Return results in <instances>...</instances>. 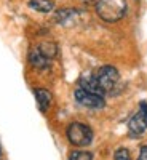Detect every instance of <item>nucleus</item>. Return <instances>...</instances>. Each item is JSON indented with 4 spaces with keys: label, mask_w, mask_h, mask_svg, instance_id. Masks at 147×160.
I'll list each match as a JSON object with an SVG mask.
<instances>
[{
    "label": "nucleus",
    "mask_w": 147,
    "mask_h": 160,
    "mask_svg": "<svg viewBox=\"0 0 147 160\" xmlns=\"http://www.w3.org/2000/svg\"><path fill=\"white\" fill-rule=\"evenodd\" d=\"M96 13L105 22H117L126 13V0H96Z\"/></svg>",
    "instance_id": "f257e3e1"
},
{
    "label": "nucleus",
    "mask_w": 147,
    "mask_h": 160,
    "mask_svg": "<svg viewBox=\"0 0 147 160\" xmlns=\"http://www.w3.org/2000/svg\"><path fill=\"white\" fill-rule=\"evenodd\" d=\"M67 139L71 144L77 146V148H85V146L91 144L93 141V131L85 123L72 122L67 127Z\"/></svg>",
    "instance_id": "f03ea898"
},
{
    "label": "nucleus",
    "mask_w": 147,
    "mask_h": 160,
    "mask_svg": "<svg viewBox=\"0 0 147 160\" xmlns=\"http://www.w3.org/2000/svg\"><path fill=\"white\" fill-rule=\"evenodd\" d=\"M128 131H130V135L133 138L141 136L142 133L147 131V102L145 101L139 102V111L130 118Z\"/></svg>",
    "instance_id": "7ed1b4c3"
},
{
    "label": "nucleus",
    "mask_w": 147,
    "mask_h": 160,
    "mask_svg": "<svg viewBox=\"0 0 147 160\" xmlns=\"http://www.w3.org/2000/svg\"><path fill=\"white\" fill-rule=\"evenodd\" d=\"M96 80H98V83L101 87V90L104 93H107V91H112L114 87L118 83V71L114 68V66H102V68H99V71L95 74Z\"/></svg>",
    "instance_id": "20e7f679"
},
{
    "label": "nucleus",
    "mask_w": 147,
    "mask_h": 160,
    "mask_svg": "<svg viewBox=\"0 0 147 160\" xmlns=\"http://www.w3.org/2000/svg\"><path fill=\"white\" fill-rule=\"evenodd\" d=\"M74 96H75V101L78 104L85 106V108H88V109H101V108H104V104H105L102 96L95 95V93H90V91H85L82 88H77L75 93H74Z\"/></svg>",
    "instance_id": "39448f33"
},
{
    "label": "nucleus",
    "mask_w": 147,
    "mask_h": 160,
    "mask_svg": "<svg viewBox=\"0 0 147 160\" xmlns=\"http://www.w3.org/2000/svg\"><path fill=\"white\" fill-rule=\"evenodd\" d=\"M29 62L34 66L35 69H40V71H42V69H47V68H48L51 61L43 55L42 51L38 50V47H34V48L29 51Z\"/></svg>",
    "instance_id": "423d86ee"
},
{
    "label": "nucleus",
    "mask_w": 147,
    "mask_h": 160,
    "mask_svg": "<svg viewBox=\"0 0 147 160\" xmlns=\"http://www.w3.org/2000/svg\"><path fill=\"white\" fill-rule=\"evenodd\" d=\"M78 88H82L85 91H90V93H95V95H99V96H104V91L101 90L95 75H90V74L83 75L82 78H80V87Z\"/></svg>",
    "instance_id": "0eeeda50"
},
{
    "label": "nucleus",
    "mask_w": 147,
    "mask_h": 160,
    "mask_svg": "<svg viewBox=\"0 0 147 160\" xmlns=\"http://www.w3.org/2000/svg\"><path fill=\"white\" fill-rule=\"evenodd\" d=\"M35 99H37V106L40 112H47L50 104H51V93L45 88H35Z\"/></svg>",
    "instance_id": "6e6552de"
},
{
    "label": "nucleus",
    "mask_w": 147,
    "mask_h": 160,
    "mask_svg": "<svg viewBox=\"0 0 147 160\" xmlns=\"http://www.w3.org/2000/svg\"><path fill=\"white\" fill-rule=\"evenodd\" d=\"M29 7L40 13H50L55 8V3L53 0H29Z\"/></svg>",
    "instance_id": "1a4fd4ad"
},
{
    "label": "nucleus",
    "mask_w": 147,
    "mask_h": 160,
    "mask_svg": "<svg viewBox=\"0 0 147 160\" xmlns=\"http://www.w3.org/2000/svg\"><path fill=\"white\" fill-rule=\"evenodd\" d=\"M38 50L42 51L50 61L55 58V56H56V53H58L56 45H55V43H51V42H43V43H40V45H38Z\"/></svg>",
    "instance_id": "9d476101"
},
{
    "label": "nucleus",
    "mask_w": 147,
    "mask_h": 160,
    "mask_svg": "<svg viewBox=\"0 0 147 160\" xmlns=\"http://www.w3.org/2000/svg\"><path fill=\"white\" fill-rule=\"evenodd\" d=\"M77 15V11L74 10V8H62V10H59L58 13H56V21L58 22H61V24H64V22H67L72 16H75Z\"/></svg>",
    "instance_id": "9b49d317"
},
{
    "label": "nucleus",
    "mask_w": 147,
    "mask_h": 160,
    "mask_svg": "<svg viewBox=\"0 0 147 160\" xmlns=\"http://www.w3.org/2000/svg\"><path fill=\"white\" fill-rule=\"evenodd\" d=\"M69 160H93V154L88 151H74L69 155Z\"/></svg>",
    "instance_id": "f8f14e48"
},
{
    "label": "nucleus",
    "mask_w": 147,
    "mask_h": 160,
    "mask_svg": "<svg viewBox=\"0 0 147 160\" xmlns=\"http://www.w3.org/2000/svg\"><path fill=\"white\" fill-rule=\"evenodd\" d=\"M114 160H131V155H130L128 149L120 148V149L115 151V154H114Z\"/></svg>",
    "instance_id": "ddd939ff"
},
{
    "label": "nucleus",
    "mask_w": 147,
    "mask_h": 160,
    "mask_svg": "<svg viewBox=\"0 0 147 160\" xmlns=\"http://www.w3.org/2000/svg\"><path fill=\"white\" fill-rule=\"evenodd\" d=\"M138 160H147V146H142V148H141Z\"/></svg>",
    "instance_id": "4468645a"
},
{
    "label": "nucleus",
    "mask_w": 147,
    "mask_h": 160,
    "mask_svg": "<svg viewBox=\"0 0 147 160\" xmlns=\"http://www.w3.org/2000/svg\"><path fill=\"white\" fill-rule=\"evenodd\" d=\"M0 155H2V146H0Z\"/></svg>",
    "instance_id": "2eb2a0df"
}]
</instances>
